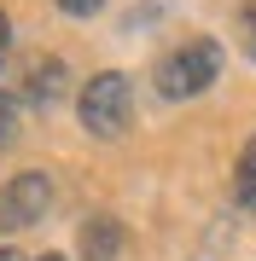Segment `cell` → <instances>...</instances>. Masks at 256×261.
<instances>
[{
    "mask_svg": "<svg viewBox=\"0 0 256 261\" xmlns=\"http://www.w3.org/2000/svg\"><path fill=\"white\" fill-rule=\"evenodd\" d=\"M216 75H221V47H216L210 35H192V41H180L175 53L157 58L152 82H157L163 99H198Z\"/></svg>",
    "mask_w": 256,
    "mask_h": 261,
    "instance_id": "6da1fadb",
    "label": "cell"
},
{
    "mask_svg": "<svg viewBox=\"0 0 256 261\" xmlns=\"http://www.w3.org/2000/svg\"><path fill=\"white\" fill-rule=\"evenodd\" d=\"M76 111H82V128H87V134L117 140V134L128 128V116H134V87H128V75H123V70H99L94 82L82 87Z\"/></svg>",
    "mask_w": 256,
    "mask_h": 261,
    "instance_id": "7a4b0ae2",
    "label": "cell"
},
{
    "mask_svg": "<svg viewBox=\"0 0 256 261\" xmlns=\"http://www.w3.org/2000/svg\"><path fill=\"white\" fill-rule=\"evenodd\" d=\"M47 209H53V174H41V168L12 174L6 186H0V232H24V226H35Z\"/></svg>",
    "mask_w": 256,
    "mask_h": 261,
    "instance_id": "3957f363",
    "label": "cell"
},
{
    "mask_svg": "<svg viewBox=\"0 0 256 261\" xmlns=\"http://www.w3.org/2000/svg\"><path fill=\"white\" fill-rule=\"evenodd\" d=\"M123 255V221L117 215H87L82 221V261H117Z\"/></svg>",
    "mask_w": 256,
    "mask_h": 261,
    "instance_id": "277c9868",
    "label": "cell"
},
{
    "mask_svg": "<svg viewBox=\"0 0 256 261\" xmlns=\"http://www.w3.org/2000/svg\"><path fill=\"white\" fill-rule=\"evenodd\" d=\"M64 64H58V58H35V64H29V82H24V99L35 105V111H53L58 99H64Z\"/></svg>",
    "mask_w": 256,
    "mask_h": 261,
    "instance_id": "5b68a950",
    "label": "cell"
},
{
    "mask_svg": "<svg viewBox=\"0 0 256 261\" xmlns=\"http://www.w3.org/2000/svg\"><path fill=\"white\" fill-rule=\"evenodd\" d=\"M233 197H239V209H250V215H256V134H250V145L239 151V168H233Z\"/></svg>",
    "mask_w": 256,
    "mask_h": 261,
    "instance_id": "8992f818",
    "label": "cell"
},
{
    "mask_svg": "<svg viewBox=\"0 0 256 261\" xmlns=\"http://www.w3.org/2000/svg\"><path fill=\"white\" fill-rule=\"evenodd\" d=\"M12 140H18V99L0 93V151H6Z\"/></svg>",
    "mask_w": 256,
    "mask_h": 261,
    "instance_id": "52a82bcc",
    "label": "cell"
},
{
    "mask_svg": "<svg viewBox=\"0 0 256 261\" xmlns=\"http://www.w3.org/2000/svg\"><path fill=\"white\" fill-rule=\"evenodd\" d=\"M239 41H245V53L256 58V0H245V6H239Z\"/></svg>",
    "mask_w": 256,
    "mask_h": 261,
    "instance_id": "ba28073f",
    "label": "cell"
},
{
    "mask_svg": "<svg viewBox=\"0 0 256 261\" xmlns=\"http://www.w3.org/2000/svg\"><path fill=\"white\" fill-rule=\"evenodd\" d=\"M105 0H58V12H70V18H94Z\"/></svg>",
    "mask_w": 256,
    "mask_h": 261,
    "instance_id": "9c48e42d",
    "label": "cell"
},
{
    "mask_svg": "<svg viewBox=\"0 0 256 261\" xmlns=\"http://www.w3.org/2000/svg\"><path fill=\"white\" fill-rule=\"evenodd\" d=\"M6 47H12V23H6V12H0V58H6Z\"/></svg>",
    "mask_w": 256,
    "mask_h": 261,
    "instance_id": "30bf717a",
    "label": "cell"
},
{
    "mask_svg": "<svg viewBox=\"0 0 256 261\" xmlns=\"http://www.w3.org/2000/svg\"><path fill=\"white\" fill-rule=\"evenodd\" d=\"M0 261H18V250H0Z\"/></svg>",
    "mask_w": 256,
    "mask_h": 261,
    "instance_id": "8fae6325",
    "label": "cell"
},
{
    "mask_svg": "<svg viewBox=\"0 0 256 261\" xmlns=\"http://www.w3.org/2000/svg\"><path fill=\"white\" fill-rule=\"evenodd\" d=\"M41 261H64V255H41Z\"/></svg>",
    "mask_w": 256,
    "mask_h": 261,
    "instance_id": "7c38bea8",
    "label": "cell"
}]
</instances>
